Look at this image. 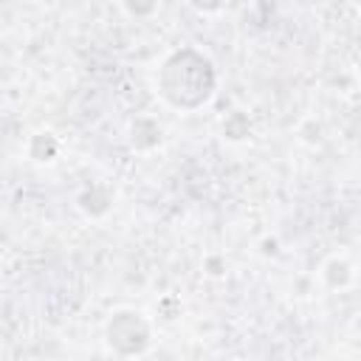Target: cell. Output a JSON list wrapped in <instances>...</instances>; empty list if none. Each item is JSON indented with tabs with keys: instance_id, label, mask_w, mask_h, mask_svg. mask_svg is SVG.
I'll list each match as a JSON object with an SVG mask.
<instances>
[{
	"instance_id": "1",
	"label": "cell",
	"mask_w": 361,
	"mask_h": 361,
	"mask_svg": "<svg viewBox=\"0 0 361 361\" xmlns=\"http://www.w3.org/2000/svg\"><path fill=\"white\" fill-rule=\"evenodd\" d=\"M155 93L166 107L180 113H195L206 107L217 93V68L212 56L195 45L175 48L158 65Z\"/></svg>"
},
{
	"instance_id": "2",
	"label": "cell",
	"mask_w": 361,
	"mask_h": 361,
	"mask_svg": "<svg viewBox=\"0 0 361 361\" xmlns=\"http://www.w3.org/2000/svg\"><path fill=\"white\" fill-rule=\"evenodd\" d=\"M104 344L113 355H121V358L144 355L152 344V324L141 310H133V307L116 310L104 324Z\"/></svg>"
},
{
	"instance_id": "3",
	"label": "cell",
	"mask_w": 361,
	"mask_h": 361,
	"mask_svg": "<svg viewBox=\"0 0 361 361\" xmlns=\"http://www.w3.org/2000/svg\"><path fill=\"white\" fill-rule=\"evenodd\" d=\"M127 138H130V147H133V149L149 152V149H155V147L164 141V127H161L152 116H138V118L130 124Z\"/></svg>"
},
{
	"instance_id": "4",
	"label": "cell",
	"mask_w": 361,
	"mask_h": 361,
	"mask_svg": "<svg viewBox=\"0 0 361 361\" xmlns=\"http://www.w3.org/2000/svg\"><path fill=\"white\" fill-rule=\"evenodd\" d=\"M113 200H116V195H113L110 186H104V183H90L87 189L79 192L76 206H79V212L87 214V217H104V214L113 209Z\"/></svg>"
},
{
	"instance_id": "5",
	"label": "cell",
	"mask_w": 361,
	"mask_h": 361,
	"mask_svg": "<svg viewBox=\"0 0 361 361\" xmlns=\"http://www.w3.org/2000/svg\"><path fill=\"white\" fill-rule=\"evenodd\" d=\"M25 152H28V158L37 161V164H51V161L59 155V141H56L54 133L39 130V133H34V135L28 138Z\"/></svg>"
},
{
	"instance_id": "6",
	"label": "cell",
	"mask_w": 361,
	"mask_h": 361,
	"mask_svg": "<svg viewBox=\"0 0 361 361\" xmlns=\"http://www.w3.org/2000/svg\"><path fill=\"white\" fill-rule=\"evenodd\" d=\"M322 279H324V285H327L330 290L347 288V285L353 282V265H350V259H344V257L327 259L324 268H322Z\"/></svg>"
},
{
	"instance_id": "7",
	"label": "cell",
	"mask_w": 361,
	"mask_h": 361,
	"mask_svg": "<svg viewBox=\"0 0 361 361\" xmlns=\"http://www.w3.org/2000/svg\"><path fill=\"white\" fill-rule=\"evenodd\" d=\"M220 130H223V138L226 141H234V144H240V141H245V138H251V118H248V113H243V110H231L226 118H223V124H220Z\"/></svg>"
},
{
	"instance_id": "8",
	"label": "cell",
	"mask_w": 361,
	"mask_h": 361,
	"mask_svg": "<svg viewBox=\"0 0 361 361\" xmlns=\"http://www.w3.org/2000/svg\"><path fill=\"white\" fill-rule=\"evenodd\" d=\"M130 17H152L158 11V0H121Z\"/></svg>"
},
{
	"instance_id": "9",
	"label": "cell",
	"mask_w": 361,
	"mask_h": 361,
	"mask_svg": "<svg viewBox=\"0 0 361 361\" xmlns=\"http://www.w3.org/2000/svg\"><path fill=\"white\" fill-rule=\"evenodd\" d=\"M186 3L200 14H217L226 8V0H186Z\"/></svg>"
}]
</instances>
